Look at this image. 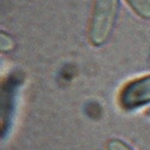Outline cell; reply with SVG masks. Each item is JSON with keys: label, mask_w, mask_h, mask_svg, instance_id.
<instances>
[{"label": "cell", "mask_w": 150, "mask_h": 150, "mask_svg": "<svg viewBox=\"0 0 150 150\" xmlns=\"http://www.w3.org/2000/svg\"><path fill=\"white\" fill-rule=\"evenodd\" d=\"M119 10V0H94L88 27V40L90 45L100 47L108 41L115 27Z\"/></svg>", "instance_id": "obj_1"}, {"label": "cell", "mask_w": 150, "mask_h": 150, "mask_svg": "<svg viewBox=\"0 0 150 150\" xmlns=\"http://www.w3.org/2000/svg\"><path fill=\"white\" fill-rule=\"evenodd\" d=\"M118 103L124 110H134L150 103V74L127 82L119 91Z\"/></svg>", "instance_id": "obj_2"}, {"label": "cell", "mask_w": 150, "mask_h": 150, "mask_svg": "<svg viewBox=\"0 0 150 150\" xmlns=\"http://www.w3.org/2000/svg\"><path fill=\"white\" fill-rule=\"evenodd\" d=\"M17 76H11L8 77L4 85H3V91H1V127L3 131L7 129V122L11 115V110L13 108V98H15V89L17 86Z\"/></svg>", "instance_id": "obj_3"}, {"label": "cell", "mask_w": 150, "mask_h": 150, "mask_svg": "<svg viewBox=\"0 0 150 150\" xmlns=\"http://www.w3.org/2000/svg\"><path fill=\"white\" fill-rule=\"evenodd\" d=\"M126 3L138 17L150 19V0H126Z\"/></svg>", "instance_id": "obj_4"}, {"label": "cell", "mask_w": 150, "mask_h": 150, "mask_svg": "<svg viewBox=\"0 0 150 150\" xmlns=\"http://www.w3.org/2000/svg\"><path fill=\"white\" fill-rule=\"evenodd\" d=\"M107 150H133V148H131L121 139L113 138L107 142Z\"/></svg>", "instance_id": "obj_5"}]
</instances>
